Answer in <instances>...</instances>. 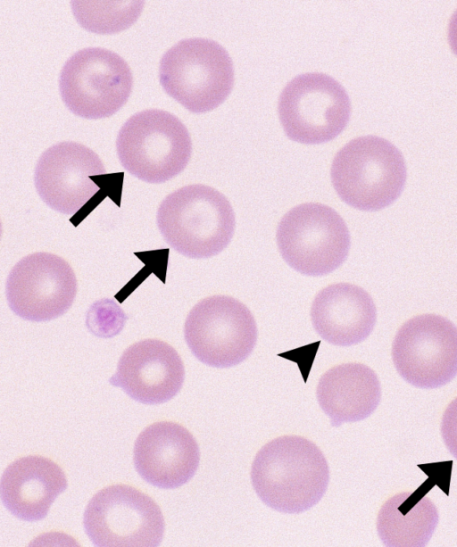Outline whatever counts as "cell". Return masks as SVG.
<instances>
[{"label":"cell","mask_w":457,"mask_h":547,"mask_svg":"<svg viewBox=\"0 0 457 547\" xmlns=\"http://www.w3.org/2000/svg\"><path fill=\"white\" fill-rule=\"evenodd\" d=\"M316 395L333 427L356 422L377 409L381 388L377 374L362 363H344L326 371L319 380Z\"/></svg>","instance_id":"ac0fdd59"},{"label":"cell","mask_w":457,"mask_h":547,"mask_svg":"<svg viewBox=\"0 0 457 547\" xmlns=\"http://www.w3.org/2000/svg\"><path fill=\"white\" fill-rule=\"evenodd\" d=\"M311 319L316 332L328 343L350 346L365 340L376 323V306L361 287L337 283L315 296Z\"/></svg>","instance_id":"2e32d148"},{"label":"cell","mask_w":457,"mask_h":547,"mask_svg":"<svg viewBox=\"0 0 457 547\" xmlns=\"http://www.w3.org/2000/svg\"><path fill=\"white\" fill-rule=\"evenodd\" d=\"M278 116L287 136L303 144L335 138L348 123L349 96L333 78L305 73L294 78L278 98Z\"/></svg>","instance_id":"9c48e42d"},{"label":"cell","mask_w":457,"mask_h":547,"mask_svg":"<svg viewBox=\"0 0 457 547\" xmlns=\"http://www.w3.org/2000/svg\"><path fill=\"white\" fill-rule=\"evenodd\" d=\"M331 180L339 197L348 205L374 211L400 196L406 181V166L401 152L392 143L379 137L364 136L351 140L336 154Z\"/></svg>","instance_id":"3957f363"},{"label":"cell","mask_w":457,"mask_h":547,"mask_svg":"<svg viewBox=\"0 0 457 547\" xmlns=\"http://www.w3.org/2000/svg\"><path fill=\"white\" fill-rule=\"evenodd\" d=\"M448 41L451 49L457 55V10L453 13L449 21Z\"/></svg>","instance_id":"7402d4cb"},{"label":"cell","mask_w":457,"mask_h":547,"mask_svg":"<svg viewBox=\"0 0 457 547\" xmlns=\"http://www.w3.org/2000/svg\"><path fill=\"white\" fill-rule=\"evenodd\" d=\"M184 336L201 362L215 368L236 366L253 352L257 327L248 308L228 295H212L189 311Z\"/></svg>","instance_id":"52a82bcc"},{"label":"cell","mask_w":457,"mask_h":547,"mask_svg":"<svg viewBox=\"0 0 457 547\" xmlns=\"http://www.w3.org/2000/svg\"><path fill=\"white\" fill-rule=\"evenodd\" d=\"M157 225L175 251L203 259L220 253L228 245L236 220L225 195L211 186L194 184L177 189L162 202Z\"/></svg>","instance_id":"7a4b0ae2"},{"label":"cell","mask_w":457,"mask_h":547,"mask_svg":"<svg viewBox=\"0 0 457 547\" xmlns=\"http://www.w3.org/2000/svg\"><path fill=\"white\" fill-rule=\"evenodd\" d=\"M159 72L165 92L196 113L218 107L234 82L228 52L207 38H187L174 45L162 55Z\"/></svg>","instance_id":"5b68a950"},{"label":"cell","mask_w":457,"mask_h":547,"mask_svg":"<svg viewBox=\"0 0 457 547\" xmlns=\"http://www.w3.org/2000/svg\"><path fill=\"white\" fill-rule=\"evenodd\" d=\"M116 148L127 171L148 183H162L186 168L192 144L178 117L151 109L135 113L123 124Z\"/></svg>","instance_id":"277c9868"},{"label":"cell","mask_w":457,"mask_h":547,"mask_svg":"<svg viewBox=\"0 0 457 547\" xmlns=\"http://www.w3.org/2000/svg\"><path fill=\"white\" fill-rule=\"evenodd\" d=\"M67 485L65 474L56 463L42 456H27L5 468L0 485L1 499L16 518L37 521L46 517Z\"/></svg>","instance_id":"e0dca14e"},{"label":"cell","mask_w":457,"mask_h":547,"mask_svg":"<svg viewBox=\"0 0 457 547\" xmlns=\"http://www.w3.org/2000/svg\"><path fill=\"white\" fill-rule=\"evenodd\" d=\"M441 434L446 448L457 459V397L449 403L444 412Z\"/></svg>","instance_id":"44dd1931"},{"label":"cell","mask_w":457,"mask_h":547,"mask_svg":"<svg viewBox=\"0 0 457 547\" xmlns=\"http://www.w3.org/2000/svg\"><path fill=\"white\" fill-rule=\"evenodd\" d=\"M134 465L147 483L162 489L178 488L196 472L197 443L184 427L168 421L150 425L137 436Z\"/></svg>","instance_id":"9a60e30c"},{"label":"cell","mask_w":457,"mask_h":547,"mask_svg":"<svg viewBox=\"0 0 457 547\" xmlns=\"http://www.w3.org/2000/svg\"><path fill=\"white\" fill-rule=\"evenodd\" d=\"M132 84L129 64L116 53L101 47L84 48L71 55L59 80L65 105L86 119L114 114L129 99Z\"/></svg>","instance_id":"ba28073f"},{"label":"cell","mask_w":457,"mask_h":547,"mask_svg":"<svg viewBox=\"0 0 457 547\" xmlns=\"http://www.w3.org/2000/svg\"><path fill=\"white\" fill-rule=\"evenodd\" d=\"M184 378V364L177 351L162 340L145 339L124 351L109 382L139 402L160 404L179 392Z\"/></svg>","instance_id":"5bb4252c"},{"label":"cell","mask_w":457,"mask_h":547,"mask_svg":"<svg viewBox=\"0 0 457 547\" xmlns=\"http://www.w3.org/2000/svg\"><path fill=\"white\" fill-rule=\"evenodd\" d=\"M144 1H72V12L85 29L113 34L130 27L139 17Z\"/></svg>","instance_id":"ffe728a7"},{"label":"cell","mask_w":457,"mask_h":547,"mask_svg":"<svg viewBox=\"0 0 457 547\" xmlns=\"http://www.w3.org/2000/svg\"><path fill=\"white\" fill-rule=\"evenodd\" d=\"M77 279L70 264L50 253H35L20 260L10 271L5 294L11 310L30 321H47L72 305Z\"/></svg>","instance_id":"7c38bea8"},{"label":"cell","mask_w":457,"mask_h":547,"mask_svg":"<svg viewBox=\"0 0 457 547\" xmlns=\"http://www.w3.org/2000/svg\"><path fill=\"white\" fill-rule=\"evenodd\" d=\"M399 375L419 388H437L457 375V327L446 318L422 314L407 320L392 346Z\"/></svg>","instance_id":"8fae6325"},{"label":"cell","mask_w":457,"mask_h":547,"mask_svg":"<svg viewBox=\"0 0 457 547\" xmlns=\"http://www.w3.org/2000/svg\"><path fill=\"white\" fill-rule=\"evenodd\" d=\"M104 166L90 148L77 142H61L39 157L34 181L41 199L63 214L78 212L100 189L93 177Z\"/></svg>","instance_id":"4fadbf2b"},{"label":"cell","mask_w":457,"mask_h":547,"mask_svg":"<svg viewBox=\"0 0 457 547\" xmlns=\"http://www.w3.org/2000/svg\"><path fill=\"white\" fill-rule=\"evenodd\" d=\"M251 481L268 507L283 513H301L316 505L325 494L329 469L315 443L302 436L284 435L257 452Z\"/></svg>","instance_id":"6da1fadb"},{"label":"cell","mask_w":457,"mask_h":547,"mask_svg":"<svg viewBox=\"0 0 457 547\" xmlns=\"http://www.w3.org/2000/svg\"><path fill=\"white\" fill-rule=\"evenodd\" d=\"M83 524L91 542L101 547L158 546L165 527L154 501L126 485L96 493L86 508Z\"/></svg>","instance_id":"30bf717a"},{"label":"cell","mask_w":457,"mask_h":547,"mask_svg":"<svg viewBox=\"0 0 457 547\" xmlns=\"http://www.w3.org/2000/svg\"><path fill=\"white\" fill-rule=\"evenodd\" d=\"M283 260L306 276H323L340 267L350 250V234L342 217L331 207L317 203L299 204L288 211L277 229Z\"/></svg>","instance_id":"8992f818"},{"label":"cell","mask_w":457,"mask_h":547,"mask_svg":"<svg viewBox=\"0 0 457 547\" xmlns=\"http://www.w3.org/2000/svg\"><path fill=\"white\" fill-rule=\"evenodd\" d=\"M438 523V511L421 487L389 498L381 507L377 530L386 546H425Z\"/></svg>","instance_id":"d6986e66"}]
</instances>
